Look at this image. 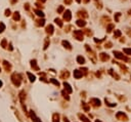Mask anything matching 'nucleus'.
I'll list each match as a JSON object with an SVG mask.
<instances>
[{
	"label": "nucleus",
	"mask_w": 131,
	"mask_h": 122,
	"mask_svg": "<svg viewBox=\"0 0 131 122\" xmlns=\"http://www.w3.org/2000/svg\"><path fill=\"white\" fill-rule=\"evenodd\" d=\"M84 32L86 33V35H87V36H91V35H92V32L90 31L89 29H85V30H84Z\"/></svg>",
	"instance_id": "nucleus-42"
},
{
	"label": "nucleus",
	"mask_w": 131,
	"mask_h": 122,
	"mask_svg": "<svg viewBox=\"0 0 131 122\" xmlns=\"http://www.w3.org/2000/svg\"><path fill=\"white\" fill-rule=\"evenodd\" d=\"M61 44H63V46H64L65 48L69 49V50H71V49H72V46H71V44L69 43L67 40H63V41H61Z\"/></svg>",
	"instance_id": "nucleus-15"
},
{
	"label": "nucleus",
	"mask_w": 131,
	"mask_h": 122,
	"mask_svg": "<svg viewBox=\"0 0 131 122\" xmlns=\"http://www.w3.org/2000/svg\"><path fill=\"white\" fill-rule=\"evenodd\" d=\"M64 122H69V120H68V118H67V117H66V116L64 117Z\"/></svg>",
	"instance_id": "nucleus-55"
},
{
	"label": "nucleus",
	"mask_w": 131,
	"mask_h": 122,
	"mask_svg": "<svg viewBox=\"0 0 131 122\" xmlns=\"http://www.w3.org/2000/svg\"><path fill=\"white\" fill-rule=\"evenodd\" d=\"M123 52H125L128 55H131V48H124L123 49Z\"/></svg>",
	"instance_id": "nucleus-36"
},
{
	"label": "nucleus",
	"mask_w": 131,
	"mask_h": 122,
	"mask_svg": "<svg viewBox=\"0 0 131 122\" xmlns=\"http://www.w3.org/2000/svg\"><path fill=\"white\" fill-rule=\"evenodd\" d=\"M121 17V13L120 12H117V13H115V22H119V18H120Z\"/></svg>",
	"instance_id": "nucleus-38"
},
{
	"label": "nucleus",
	"mask_w": 131,
	"mask_h": 122,
	"mask_svg": "<svg viewBox=\"0 0 131 122\" xmlns=\"http://www.w3.org/2000/svg\"><path fill=\"white\" fill-rule=\"evenodd\" d=\"M50 82H52L53 84L56 85V86H60V82L56 81V80H54V79H50Z\"/></svg>",
	"instance_id": "nucleus-43"
},
{
	"label": "nucleus",
	"mask_w": 131,
	"mask_h": 122,
	"mask_svg": "<svg viewBox=\"0 0 131 122\" xmlns=\"http://www.w3.org/2000/svg\"><path fill=\"white\" fill-rule=\"evenodd\" d=\"M94 3H95V6L97 7L98 9H101L102 8V3L101 0H94Z\"/></svg>",
	"instance_id": "nucleus-22"
},
{
	"label": "nucleus",
	"mask_w": 131,
	"mask_h": 122,
	"mask_svg": "<svg viewBox=\"0 0 131 122\" xmlns=\"http://www.w3.org/2000/svg\"><path fill=\"white\" fill-rule=\"evenodd\" d=\"M73 35H74V37L76 38L77 40H79V41H82L84 39V35H83V33L81 30H75L74 32H73Z\"/></svg>",
	"instance_id": "nucleus-4"
},
{
	"label": "nucleus",
	"mask_w": 131,
	"mask_h": 122,
	"mask_svg": "<svg viewBox=\"0 0 131 122\" xmlns=\"http://www.w3.org/2000/svg\"><path fill=\"white\" fill-rule=\"evenodd\" d=\"M71 18H72V13H71V11L70 10H66L65 12H64V20L66 22H70L71 21Z\"/></svg>",
	"instance_id": "nucleus-6"
},
{
	"label": "nucleus",
	"mask_w": 131,
	"mask_h": 122,
	"mask_svg": "<svg viewBox=\"0 0 131 122\" xmlns=\"http://www.w3.org/2000/svg\"><path fill=\"white\" fill-rule=\"evenodd\" d=\"M105 101H106V105H107V106H109V107H116V104H113V103H110L107 98H106Z\"/></svg>",
	"instance_id": "nucleus-34"
},
{
	"label": "nucleus",
	"mask_w": 131,
	"mask_h": 122,
	"mask_svg": "<svg viewBox=\"0 0 131 122\" xmlns=\"http://www.w3.org/2000/svg\"><path fill=\"white\" fill-rule=\"evenodd\" d=\"M65 10V7H64V5H60L59 8H57V13H61L63 11Z\"/></svg>",
	"instance_id": "nucleus-41"
},
{
	"label": "nucleus",
	"mask_w": 131,
	"mask_h": 122,
	"mask_svg": "<svg viewBox=\"0 0 131 122\" xmlns=\"http://www.w3.org/2000/svg\"><path fill=\"white\" fill-rule=\"evenodd\" d=\"M6 44H7L6 39H3V40L1 41V45H2V47H3V48H5V47H6Z\"/></svg>",
	"instance_id": "nucleus-44"
},
{
	"label": "nucleus",
	"mask_w": 131,
	"mask_h": 122,
	"mask_svg": "<svg viewBox=\"0 0 131 122\" xmlns=\"http://www.w3.org/2000/svg\"><path fill=\"white\" fill-rule=\"evenodd\" d=\"M76 25L77 26H79V27H81V28H83V27H85L86 26V22L84 21V20H82V18H81V20H78L76 22Z\"/></svg>",
	"instance_id": "nucleus-16"
},
{
	"label": "nucleus",
	"mask_w": 131,
	"mask_h": 122,
	"mask_svg": "<svg viewBox=\"0 0 131 122\" xmlns=\"http://www.w3.org/2000/svg\"><path fill=\"white\" fill-rule=\"evenodd\" d=\"M77 16H78L79 18H82V20H84V18H88L87 11H86L85 9H81V10H79L78 12H77Z\"/></svg>",
	"instance_id": "nucleus-5"
},
{
	"label": "nucleus",
	"mask_w": 131,
	"mask_h": 122,
	"mask_svg": "<svg viewBox=\"0 0 131 122\" xmlns=\"http://www.w3.org/2000/svg\"><path fill=\"white\" fill-rule=\"evenodd\" d=\"M89 1H90V0H83V2H84V3H88Z\"/></svg>",
	"instance_id": "nucleus-56"
},
{
	"label": "nucleus",
	"mask_w": 131,
	"mask_h": 122,
	"mask_svg": "<svg viewBox=\"0 0 131 122\" xmlns=\"http://www.w3.org/2000/svg\"><path fill=\"white\" fill-rule=\"evenodd\" d=\"M71 28H72L71 26H68L67 28H66V32H69V31H70V30H71Z\"/></svg>",
	"instance_id": "nucleus-53"
},
{
	"label": "nucleus",
	"mask_w": 131,
	"mask_h": 122,
	"mask_svg": "<svg viewBox=\"0 0 131 122\" xmlns=\"http://www.w3.org/2000/svg\"><path fill=\"white\" fill-rule=\"evenodd\" d=\"M114 62H115V61H114ZM115 63H117V62H115ZM117 64L119 65V67H120L122 70H124V72H127V71H128V68H127V67L125 66V65H123V64H120V63H117Z\"/></svg>",
	"instance_id": "nucleus-29"
},
{
	"label": "nucleus",
	"mask_w": 131,
	"mask_h": 122,
	"mask_svg": "<svg viewBox=\"0 0 131 122\" xmlns=\"http://www.w3.org/2000/svg\"><path fill=\"white\" fill-rule=\"evenodd\" d=\"M116 118L120 121H124V122L128 121V116H127L124 112H118L116 114Z\"/></svg>",
	"instance_id": "nucleus-3"
},
{
	"label": "nucleus",
	"mask_w": 131,
	"mask_h": 122,
	"mask_svg": "<svg viewBox=\"0 0 131 122\" xmlns=\"http://www.w3.org/2000/svg\"><path fill=\"white\" fill-rule=\"evenodd\" d=\"M105 40V39H96V38H94V41L96 43H99V42H102V41Z\"/></svg>",
	"instance_id": "nucleus-49"
},
{
	"label": "nucleus",
	"mask_w": 131,
	"mask_h": 122,
	"mask_svg": "<svg viewBox=\"0 0 131 122\" xmlns=\"http://www.w3.org/2000/svg\"><path fill=\"white\" fill-rule=\"evenodd\" d=\"M113 53H114V55L116 56L117 59H119V60H123V61H124V62H126V63H130V62H131V60H130L129 58H127V56H125V55H123L122 52H120V51L114 50Z\"/></svg>",
	"instance_id": "nucleus-1"
},
{
	"label": "nucleus",
	"mask_w": 131,
	"mask_h": 122,
	"mask_svg": "<svg viewBox=\"0 0 131 122\" xmlns=\"http://www.w3.org/2000/svg\"><path fill=\"white\" fill-rule=\"evenodd\" d=\"M109 73H110L112 76H113L114 78H116V80H120V76H119L117 73H115V72H113V70H112V69L109 71Z\"/></svg>",
	"instance_id": "nucleus-23"
},
{
	"label": "nucleus",
	"mask_w": 131,
	"mask_h": 122,
	"mask_svg": "<svg viewBox=\"0 0 131 122\" xmlns=\"http://www.w3.org/2000/svg\"><path fill=\"white\" fill-rule=\"evenodd\" d=\"M18 1V0H10V3L11 4H14V3H17Z\"/></svg>",
	"instance_id": "nucleus-54"
},
{
	"label": "nucleus",
	"mask_w": 131,
	"mask_h": 122,
	"mask_svg": "<svg viewBox=\"0 0 131 122\" xmlns=\"http://www.w3.org/2000/svg\"><path fill=\"white\" fill-rule=\"evenodd\" d=\"M52 120L53 122H60V115L59 114H53V116H52Z\"/></svg>",
	"instance_id": "nucleus-27"
},
{
	"label": "nucleus",
	"mask_w": 131,
	"mask_h": 122,
	"mask_svg": "<svg viewBox=\"0 0 131 122\" xmlns=\"http://www.w3.org/2000/svg\"><path fill=\"white\" fill-rule=\"evenodd\" d=\"M82 76H83L82 71H80V70H75V71H74V77H75L76 79L82 78Z\"/></svg>",
	"instance_id": "nucleus-12"
},
{
	"label": "nucleus",
	"mask_w": 131,
	"mask_h": 122,
	"mask_svg": "<svg viewBox=\"0 0 131 122\" xmlns=\"http://www.w3.org/2000/svg\"><path fill=\"white\" fill-rule=\"evenodd\" d=\"M69 76H70V73L66 70V71H63L61 72V74H60V78L61 79H68L69 78Z\"/></svg>",
	"instance_id": "nucleus-17"
},
{
	"label": "nucleus",
	"mask_w": 131,
	"mask_h": 122,
	"mask_svg": "<svg viewBox=\"0 0 131 122\" xmlns=\"http://www.w3.org/2000/svg\"><path fill=\"white\" fill-rule=\"evenodd\" d=\"M12 18H13L14 21H20V20H21L20 12H18V11H15V12H13V14H12Z\"/></svg>",
	"instance_id": "nucleus-19"
},
{
	"label": "nucleus",
	"mask_w": 131,
	"mask_h": 122,
	"mask_svg": "<svg viewBox=\"0 0 131 122\" xmlns=\"http://www.w3.org/2000/svg\"><path fill=\"white\" fill-rule=\"evenodd\" d=\"M77 63L80 65H84L85 64V59H84L82 55H78L77 56Z\"/></svg>",
	"instance_id": "nucleus-18"
},
{
	"label": "nucleus",
	"mask_w": 131,
	"mask_h": 122,
	"mask_svg": "<svg viewBox=\"0 0 131 122\" xmlns=\"http://www.w3.org/2000/svg\"><path fill=\"white\" fill-rule=\"evenodd\" d=\"M126 33L128 34L129 37H131V29H130V28H127V29H126Z\"/></svg>",
	"instance_id": "nucleus-47"
},
{
	"label": "nucleus",
	"mask_w": 131,
	"mask_h": 122,
	"mask_svg": "<svg viewBox=\"0 0 131 122\" xmlns=\"http://www.w3.org/2000/svg\"><path fill=\"white\" fill-rule=\"evenodd\" d=\"M95 122H101V120H98V119H97V120H95Z\"/></svg>",
	"instance_id": "nucleus-60"
},
{
	"label": "nucleus",
	"mask_w": 131,
	"mask_h": 122,
	"mask_svg": "<svg viewBox=\"0 0 131 122\" xmlns=\"http://www.w3.org/2000/svg\"><path fill=\"white\" fill-rule=\"evenodd\" d=\"M114 29H115V25L114 24H109V25L107 26V33H111Z\"/></svg>",
	"instance_id": "nucleus-20"
},
{
	"label": "nucleus",
	"mask_w": 131,
	"mask_h": 122,
	"mask_svg": "<svg viewBox=\"0 0 131 122\" xmlns=\"http://www.w3.org/2000/svg\"><path fill=\"white\" fill-rule=\"evenodd\" d=\"M31 67H32L35 71H39V67L37 66V61L36 60H32V61H31Z\"/></svg>",
	"instance_id": "nucleus-14"
},
{
	"label": "nucleus",
	"mask_w": 131,
	"mask_h": 122,
	"mask_svg": "<svg viewBox=\"0 0 131 122\" xmlns=\"http://www.w3.org/2000/svg\"><path fill=\"white\" fill-rule=\"evenodd\" d=\"M20 98H21V102H22V104H23L24 101H25V98H26V92H25L24 90L20 92Z\"/></svg>",
	"instance_id": "nucleus-24"
},
{
	"label": "nucleus",
	"mask_w": 131,
	"mask_h": 122,
	"mask_svg": "<svg viewBox=\"0 0 131 122\" xmlns=\"http://www.w3.org/2000/svg\"><path fill=\"white\" fill-rule=\"evenodd\" d=\"M1 84H2V83H1V81H0V86H1Z\"/></svg>",
	"instance_id": "nucleus-61"
},
{
	"label": "nucleus",
	"mask_w": 131,
	"mask_h": 122,
	"mask_svg": "<svg viewBox=\"0 0 131 122\" xmlns=\"http://www.w3.org/2000/svg\"><path fill=\"white\" fill-rule=\"evenodd\" d=\"M27 75H28V77L30 78V81H32V82L35 81V76H34V75H32L31 73H29V72L27 73Z\"/></svg>",
	"instance_id": "nucleus-33"
},
{
	"label": "nucleus",
	"mask_w": 131,
	"mask_h": 122,
	"mask_svg": "<svg viewBox=\"0 0 131 122\" xmlns=\"http://www.w3.org/2000/svg\"><path fill=\"white\" fill-rule=\"evenodd\" d=\"M76 1L78 2V3H81V1H82V0H76Z\"/></svg>",
	"instance_id": "nucleus-58"
},
{
	"label": "nucleus",
	"mask_w": 131,
	"mask_h": 122,
	"mask_svg": "<svg viewBox=\"0 0 131 122\" xmlns=\"http://www.w3.org/2000/svg\"><path fill=\"white\" fill-rule=\"evenodd\" d=\"M101 22L102 23H109V22H111V18L109 17H103L101 18Z\"/></svg>",
	"instance_id": "nucleus-37"
},
{
	"label": "nucleus",
	"mask_w": 131,
	"mask_h": 122,
	"mask_svg": "<svg viewBox=\"0 0 131 122\" xmlns=\"http://www.w3.org/2000/svg\"><path fill=\"white\" fill-rule=\"evenodd\" d=\"M35 5H37V7H39V8H43V6H42V5L40 4V2H37Z\"/></svg>",
	"instance_id": "nucleus-51"
},
{
	"label": "nucleus",
	"mask_w": 131,
	"mask_h": 122,
	"mask_svg": "<svg viewBox=\"0 0 131 122\" xmlns=\"http://www.w3.org/2000/svg\"><path fill=\"white\" fill-rule=\"evenodd\" d=\"M30 116H31V118H32L33 122H41V120L36 116V114L34 113L33 110H31V111H30Z\"/></svg>",
	"instance_id": "nucleus-9"
},
{
	"label": "nucleus",
	"mask_w": 131,
	"mask_h": 122,
	"mask_svg": "<svg viewBox=\"0 0 131 122\" xmlns=\"http://www.w3.org/2000/svg\"><path fill=\"white\" fill-rule=\"evenodd\" d=\"M34 11H35V13L37 14L38 17H40V18H43V17H44V13H43V11H42V10H40V9H35Z\"/></svg>",
	"instance_id": "nucleus-26"
},
{
	"label": "nucleus",
	"mask_w": 131,
	"mask_h": 122,
	"mask_svg": "<svg viewBox=\"0 0 131 122\" xmlns=\"http://www.w3.org/2000/svg\"><path fill=\"white\" fill-rule=\"evenodd\" d=\"M46 1V0H39V2H41V3H44Z\"/></svg>",
	"instance_id": "nucleus-57"
},
{
	"label": "nucleus",
	"mask_w": 131,
	"mask_h": 122,
	"mask_svg": "<svg viewBox=\"0 0 131 122\" xmlns=\"http://www.w3.org/2000/svg\"><path fill=\"white\" fill-rule=\"evenodd\" d=\"M112 46H113V43L110 42V41H107V42L105 43V47H106V48H111Z\"/></svg>",
	"instance_id": "nucleus-39"
},
{
	"label": "nucleus",
	"mask_w": 131,
	"mask_h": 122,
	"mask_svg": "<svg viewBox=\"0 0 131 122\" xmlns=\"http://www.w3.org/2000/svg\"><path fill=\"white\" fill-rule=\"evenodd\" d=\"M64 86H65V90L67 91L68 93H72V92H73V89H72V87H71V85L69 84V83L65 82V83H64Z\"/></svg>",
	"instance_id": "nucleus-11"
},
{
	"label": "nucleus",
	"mask_w": 131,
	"mask_h": 122,
	"mask_svg": "<svg viewBox=\"0 0 131 122\" xmlns=\"http://www.w3.org/2000/svg\"><path fill=\"white\" fill-rule=\"evenodd\" d=\"M49 42H50V41H49V38H46V39H45V43H44V47H43V49H46V48L48 47Z\"/></svg>",
	"instance_id": "nucleus-35"
},
{
	"label": "nucleus",
	"mask_w": 131,
	"mask_h": 122,
	"mask_svg": "<svg viewBox=\"0 0 131 122\" xmlns=\"http://www.w3.org/2000/svg\"><path fill=\"white\" fill-rule=\"evenodd\" d=\"M3 64H4V67H5V69H6V71L8 72V71H10V69H11V66L10 65L8 64L6 62V61H4V62H3Z\"/></svg>",
	"instance_id": "nucleus-31"
},
{
	"label": "nucleus",
	"mask_w": 131,
	"mask_h": 122,
	"mask_svg": "<svg viewBox=\"0 0 131 122\" xmlns=\"http://www.w3.org/2000/svg\"><path fill=\"white\" fill-rule=\"evenodd\" d=\"M24 8H25L26 10H29V9H30V4H29V3H25Z\"/></svg>",
	"instance_id": "nucleus-46"
},
{
	"label": "nucleus",
	"mask_w": 131,
	"mask_h": 122,
	"mask_svg": "<svg viewBox=\"0 0 131 122\" xmlns=\"http://www.w3.org/2000/svg\"><path fill=\"white\" fill-rule=\"evenodd\" d=\"M61 94H63V97H64V98H65L67 101L70 100V98H69V96H68V92H67V91H66V90H63V91H61Z\"/></svg>",
	"instance_id": "nucleus-32"
},
{
	"label": "nucleus",
	"mask_w": 131,
	"mask_h": 122,
	"mask_svg": "<svg viewBox=\"0 0 131 122\" xmlns=\"http://www.w3.org/2000/svg\"><path fill=\"white\" fill-rule=\"evenodd\" d=\"M35 24H36L37 27H43L45 25V20L44 18H38Z\"/></svg>",
	"instance_id": "nucleus-13"
},
{
	"label": "nucleus",
	"mask_w": 131,
	"mask_h": 122,
	"mask_svg": "<svg viewBox=\"0 0 131 122\" xmlns=\"http://www.w3.org/2000/svg\"><path fill=\"white\" fill-rule=\"evenodd\" d=\"M54 22H55V24L57 25V26H59V27H60V28H61V27H63V22H61V20H60V18H55V20H54Z\"/></svg>",
	"instance_id": "nucleus-30"
},
{
	"label": "nucleus",
	"mask_w": 131,
	"mask_h": 122,
	"mask_svg": "<svg viewBox=\"0 0 131 122\" xmlns=\"http://www.w3.org/2000/svg\"><path fill=\"white\" fill-rule=\"evenodd\" d=\"M10 14H11L10 10H9V9H6V10H5V16H6V17H9Z\"/></svg>",
	"instance_id": "nucleus-48"
},
{
	"label": "nucleus",
	"mask_w": 131,
	"mask_h": 122,
	"mask_svg": "<svg viewBox=\"0 0 131 122\" xmlns=\"http://www.w3.org/2000/svg\"><path fill=\"white\" fill-rule=\"evenodd\" d=\"M11 80H12V83L15 86H20L21 85V82H22V77L18 74L14 73L12 76H11Z\"/></svg>",
	"instance_id": "nucleus-2"
},
{
	"label": "nucleus",
	"mask_w": 131,
	"mask_h": 122,
	"mask_svg": "<svg viewBox=\"0 0 131 122\" xmlns=\"http://www.w3.org/2000/svg\"><path fill=\"white\" fill-rule=\"evenodd\" d=\"M90 104L93 106V107H99L101 105V101L98 100V98H90Z\"/></svg>",
	"instance_id": "nucleus-8"
},
{
	"label": "nucleus",
	"mask_w": 131,
	"mask_h": 122,
	"mask_svg": "<svg viewBox=\"0 0 131 122\" xmlns=\"http://www.w3.org/2000/svg\"><path fill=\"white\" fill-rule=\"evenodd\" d=\"M122 35V32L120 31V30H115V32H114V38H119V37H121Z\"/></svg>",
	"instance_id": "nucleus-25"
},
{
	"label": "nucleus",
	"mask_w": 131,
	"mask_h": 122,
	"mask_svg": "<svg viewBox=\"0 0 131 122\" xmlns=\"http://www.w3.org/2000/svg\"><path fill=\"white\" fill-rule=\"evenodd\" d=\"M72 1H73V0H64V2H65L66 5H71L72 4Z\"/></svg>",
	"instance_id": "nucleus-45"
},
{
	"label": "nucleus",
	"mask_w": 131,
	"mask_h": 122,
	"mask_svg": "<svg viewBox=\"0 0 131 122\" xmlns=\"http://www.w3.org/2000/svg\"><path fill=\"white\" fill-rule=\"evenodd\" d=\"M99 59H101V62H107V61L110 60V56H109V55H107V53L101 52V55H99Z\"/></svg>",
	"instance_id": "nucleus-10"
},
{
	"label": "nucleus",
	"mask_w": 131,
	"mask_h": 122,
	"mask_svg": "<svg viewBox=\"0 0 131 122\" xmlns=\"http://www.w3.org/2000/svg\"><path fill=\"white\" fill-rule=\"evenodd\" d=\"M45 32L48 34V35H52L53 32H54V28H53V26L51 24H49L46 26V28H45Z\"/></svg>",
	"instance_id": "nucleus-7"
},
{
	"label": "nucleus",
	"mask_w": 131,
	"mask_h": 122,
	"mask_svg": "<svg viewBox=\"0 0 131 122\" xmlns=\"http://www.w3.org/2000/svg\"><path fill=\"white\" fill-rule=\"evenodd\" d=\"M82 107H83V109H84V111H85V112H88L90 110V107L88 106L86 103H84V102L82 103Z\"/></svg>",
	"instance_id": "nucleus-28"
},
{
	"label": "nucleus",
	"mask_w": 131,
	"mask_h": 122,
	"mask_svg": "<svg viewBox=\"0 0 131 122\" xmlns=\"http://www.w3.org/2000/svg\"><path fill=\"white\" fill-rule=\"evenodd\" d=\"M128 13H129L130 16H131V9H130V10H128Z\"/></svg>",
	"instance_id": "nucleus-59"
},
{
	"label": "nucleus",
	"mask_w": 131,
	"mask_h": 122,
	"mask_svg": "<svg viewBox=\"0 0 131 122\" xmlns=\"http://www.w3.org/2000/svg\"><path fill=\"white\" fill-rule=\"evenodd\" d=\"M119 98V100H120L121 102H125L126 101V98L125 97H118Z\"/></svg>",
	"instance_id": "nucleus-50"
},
{
	"label": "nucleus",
	"mask_w": 131,
	"mask_h": 122,
	"mask_svg": "<svg viewBox=\"0 0 131 122\" xmlns=\"http://www.w3.org/2000/svg\"><path fill=\"white\" fill-rule=\"evenodd\" d=\"M5 30V25L3 23H0V33H2Z\"/></svg>",
	"instance_id": "nucleus-40"
},
{
	"label": "nucleus",
	"mask_w": 131,
	"mask_h": 122,
	"mask_svg": "<svg viewBox=\"0 0 131 122\" xmlns=\"http://www.w3.org/2000/svg\"><path fill=\"white\" fill-rule=\"evenodd\" d=\"M81 71H83L84 72V73H87V71H88V69H87V68H83V69H82V68H81Z\"/></svg>",
	"instance_id": "nucleus-52"
},
{
	"label": "nucleus",
	"mask_w": 131,
	"mask_h": 122,
	"mask_svg": "<svg viewBox=\"0 0 131 122\" xmlns=\"http://www.w3.org/2000/svg\"><path fill=\"white\" fill-rule=\"evenodd\" d=\"M78 117L80 118V119L81 120H82L83 122H91L89 119H88V118L87 117H85V116H84V115H82V114H78Z\"/></svg>",
	"instance_id": "nucleus-21"
}]
</instances>
